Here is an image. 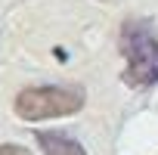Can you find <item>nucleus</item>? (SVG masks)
<instances>
[{
    "label": "nucleus",
    "instance_id": "nucleus-4",
    "mask_svg": "<svg viewBox=\"0 0 158 155\" xmlns=\"http://www.w3.org/2000/svg\"><path fill=\"white\" fill-rule=\"evenodd\" d=\"M0 155H31V152L22 149V146H16V143H3V146H0Z\"/></svg>",
    "mask_w": 158,
    "mask_h": 155
},
{
    "label": "nucleus",
    "instance_id": "nucleus-2",
    "mask_svg": "<svg viewBox=\"0 0 158 155\" xmlns=\"http://www.w3.org/2000/svg\"><path fill=\"white\" fill-rule=\"evenodd\" d=\"M84 109V90L77 87H28L16 96V115L22 121L65 118Z\"/></svg>",
    "mask_w": 158,
    "mask_h": 155
},
{
    "label": "nucleus",
    "instance_id": "nucleus-1",
    "mask_svg": "<svg viewBox=\"0 0 158 155\" xmlns=\"http://www.w3.org/2000/svg\"><path fill=\"white\" fill-rule=\"evenodd\" d=\"M121 53L127 59L124 81L133 87L158 84V40L149 19H130L121 28Z\"/></svg>",
    "mask_w": 158,
    "mask_h": 155
},
{
    "label": "nucleus",
    "instance_id": "nucleus-3",
    "mask_svg": "<svg viewBox=\"0 0 158 155\" xmlns=\"http://www.w3.org/2000/svg\"><path fill=\"white\" fill-rule=\"evenodd\" d=\"M34 140H37V146H40L44 155H87V149L74 136L59 133V130H37Z\"/></svg>",
    "mask_w": 158,
    "mask_h": 155
}]
</instances>
